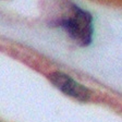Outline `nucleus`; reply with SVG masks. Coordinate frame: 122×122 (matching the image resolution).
Masks as SVG:
<instances>
[{"label":"nucleus","mask_w":122,"mask_h":122,"mask_svg":"<svg viewBox=\"0 0 122 122\" xmlns=\"http://www.w3.org/2000/svg\"><path fill=\"white\" fill-rule=\"evenodd\" d=\"M60 25L77 45L84 47L91 44L93 37V19L87 11L75 5H71L60 19Z\"/></svg>","instance_id":"nucleus-1"},{"label":"nucleus","mask_w":122,"mask_h":122,"mask_svg":"<svg viewBox=\"0 0 122 122\" xmlns=\"http://www.w3.org/2000/svg\"><path fill=\"white\" fill-rule=\"evenodd\" d=\"M49 81L63 94L77 100H87L91 97V91L82 84L77 83L71 76L60 71L49 74Z\"/></svg>","instance_id":"nucleus-2"}]
</instances>
